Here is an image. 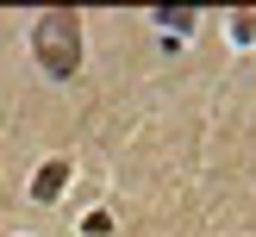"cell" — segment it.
Listing matches in <instances>:
<instances>
[{
  "label": "cell",
  "mask_w": 256,
  "mask_h": 237,
  "mask_svg": "<svg viewBox=\"0 0 256 237\" xmlns=\"http://www.w3.org/2000/svg\"><path fill=\"white\" fill-rule=\"evenodd\" d=\"M50 187H62V162H56V169H44V175H38V200H50Z\"/></svg>",
  "instance_id": "2"
},
{
  "label": "cell",
  "mask_w": 256,
  "mask_h": 237,
  "mask_svg": "<svg viewBox=\"0 0 256 237\" xmlns=\"http://www.w3.org/2000/svg\"><path fill=\"white\" fill-rule=\"evenodd\" d=\"M75 56H82V50H75V19L69 12H50V19L38 25V62H44L50 75H69Z\"/></svg>",
  "instance_id": "1"
}]
</instances>
